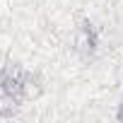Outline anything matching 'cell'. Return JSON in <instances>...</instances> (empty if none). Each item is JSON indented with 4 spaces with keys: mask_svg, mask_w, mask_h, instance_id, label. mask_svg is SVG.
Instances as JSON below:
<instances>
[{
    "mask_svg": "<svg viewBox=\"0 0 123 123\" xmlns=\"http://www.w3.org/2000/svg\"><path fill=\"white\" fill-rule=\"evenodd\" d=\"M29 73L17 63H7L0 70V116H12L19 111L29 97Z\"/></svg>",
    "mask_w": 123,
    "mask_h": 123,
    "instance_id": "cell-1",
    "label": "cell"
},
{
    "mask_svg": "<svg viewBox=\"0 0 123 123\" xmlns=\"http://www.w3.org/2000/svg\"><path fill=\"white\" fill-rule=\"evenodd\" d=\"M75 46L85 55H92L94 53V48H97V29H94V24H89V22H82L80 24L77 36H75Z\"/></svg>",
    "mask_w": 123,
    "mask_h": 123,
    "instance_id": "cell-2",
    "label": "cell"
},
{
    "mask_svg": "<svg viewBox=\"0 0 123 123\" xmlns=\"http://www.w3.org/2000/svg\"><path fill=\"white\" fill-rule=\"evenodd\" d=\"M116 118H118V121H123V101H121V106H118V113H116Z\"/></svg>",
    "mask_w": 123,
    "mask_h": 123,
    "instance_id": "cell-3",
    "label": "cell"
}]
</instances>
